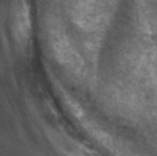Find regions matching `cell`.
Here are the masks:
<instances>
[{
  "instance_id": "6da1fadb",
  "label": "cell",
  "mask_w": 157,
  "mask_h": 156,
  "mask_svg": "<svg viewBox=\"0 0 157 156\" xmlns=\"http://www.w3.org/2000/svg\"><path fill=\"white\" fill-rule=\"evenodd\" d=\"M69 156H92L84 151H81V150H74L72 152H69Z\"/></svg>"
}]
</instances>
